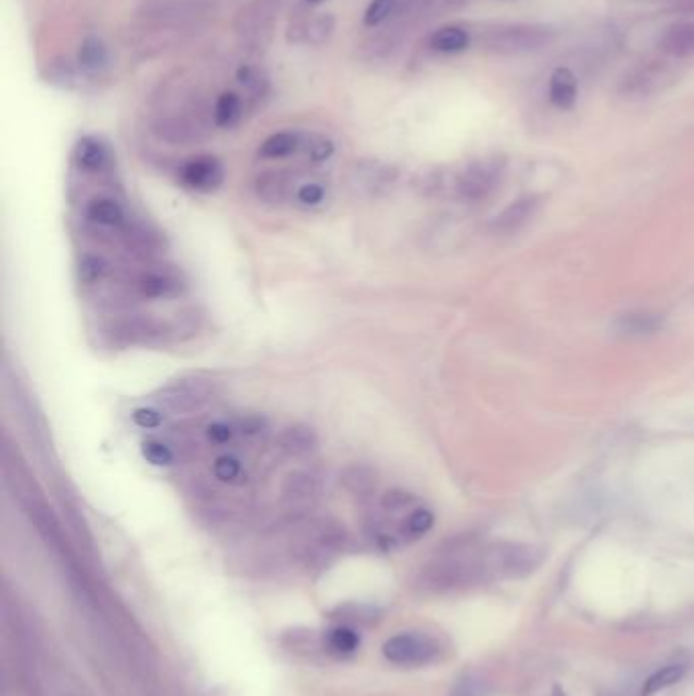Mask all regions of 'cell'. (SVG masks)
<instances>
[{"label": "cell", "instance_id": "cell-12", "mask_svg": "<svg viewBox=\"0 0 694 696\" xmlns=\"http://www.w3.org/2000/svg\"><path fill=\"white\" fill-rule=\"evenodd\" d=\"M86 218L96 228H106V230H117L127 222V214H125L123 204L119 200L108 198V196H100V198L90 200V204L86 206Z\"/></svg>", "mask_w": 694, "mask_h": 696}, {"label": "cell", "instance_id": "cell-17", "mask_svg": "<svg viewBox=\"0 0 694 696\" xmlns=\"http://www.w3.org/2000/svg\"><path fill=\"white\" fill-rule=\"evenodd\" d=\"M302 149V137L292 131H281L271 135L259 147V155L263 159H285Z\"/></svg>", "mask_w": 694, "mask_h": 696}, {"label": "cell", "instance_id": "cell-16", "mask_svg": "<svg viewBox=\"0 0 694 696\" xmlns=\"http://www.w3.org/2000/svg\"><path fill=\"white\" fill-rule=\"evenodd\" d=\"M538 208V202L536 198H522V200H517L513 202L511 206H507L495 220V230L499 232H511V230H517L519 226H524L536 212Z\"/></svg>", "mask_w": 694, "mask_h": 696}, {"label": "cell", "instance_id": "cell-10", "mask_svg": "<svg viewBox=\"0 0 694 696\" xmlns=\"http://www.w3.org/2000/svg\"><path fill=\"white\" fill-rule=\"evenodd\" d=\"M137 292L143 298L161 300V298H173L182 292V281L176 273L163 271V269H149L139 275L137 279Z\"/></svg>", "mask_w": 694, "mask_h": 696}, {"label": "cell", "instance_id": "cell-14", "mask_svg": "<svg viewBox=\"0 0 694 696\" xmlns=\"http://www.w3.org/2000/svg\"><path fill=\"white\" fill-rule=\"evenodd\" d=\"M292 182L281 171H265L255 180V194L267 204H283L292 198Z\"/></svg>", "mask_w": 694, "mask_h": 696}, {"label": "cell", "instance_id": "cell-23", "mask_svg": "<svg viewBox=\"0 0 694 696\" xmlns=\"http://www.w3.org/2000/svg\"><path fill=\"white\" fill-rule=\"evenodd\" d=\"M243 473H245V462L235 452H224L216 456V460L212 462V475L220 483L235 485L243 479Z\"/></svg>", "mask_w": 694, "mask_h": 696}, {"label": "cell", "instance_id": "cell-13", "mask_svg": "<svg viewBox=\"0 0 694 696\" xmlns=\"http://www.w3.org/2000/svg\"><path fill=\"white\" fill-rule=\"evenodd\" d=\"M658 45L666 55L676 57V60L694 55V23H676L666 27Z\"/></svg>", "mask_w": 694, "mask_h": 696}, {"label": "cell", "instance_id": "cell-11", "mask_svg": "<svg viewBox=\"0 0 694 696\" xmlns=\"http://www.w3.org/2000/svg\"><path fill=\"white\" fill-rule=\"evenodd\" d=\"M277 448L289 458H306L318 448V436L308 426H289L279 434Z\"/></svg>", "mask_w": 694, "mask_h": 696}, {"label": "cell", "instance_id": "cell-5", "mask_svg": "<svg viewBox=\"0 0 694 696\" xmlns=\"http://www.w3.org/2000/svg\"><path fill=\"white\" fill-rule=\"evenodd\" d=\"M212 11L210 0H143L139 13L159 23H188Z\"/></svg>", "mask_w": 694, "mask_h": 696}, {"label": "cell", "instance_id": "cell-34", "mask_svg": "<svg viewBox=\"0 0 694 696\" xmlns=\"http://www.w3.org/2000/svg\"><path fill=\"white\" fill-rule=\"evenodd\" d=\"M448 696H487V686L481 678L467 674L452 686Z\"/></svg>", "mask_w": 694, "mask_h": 696}, {"label": "cell", "instance_id": "cell-27", "mask_svg": "<svg viewBox=\"0 0 694 696\" xmlns=\"http://www.w3.org/2000/svg\"><path fill=\"white\" fill-rule=\"evenodd\" d=\"M684 674H686V666L684 664H670V666L660 668L656 674H652L646 680L642 696H652V694H658V692L674 686L676 682H680L684 678Z\"/></svg>", "mask_w": 694, "mask_h": 696}, {"label": "cell", "instance_id": "cell-2", "mask_svg": "<svg viewBox=\"0 0 694 696\" xmlns=\"http://www.w3.org/2000/svg\"><path fill=\"white\" fill-rule=\"evenodd\" d=\"M678 80L676 70L666 64V62H646L635 66L633 70H629L621 84H619V92L625 98H652L664 90H668L670 86H674Z\"/></svg>", "mask_w": 694, "mask_h": 696}, {"label": "cell", "instance_id": "cell-33", "mask_svg": "<svg viewBox=\"0 0 694 696\" xmlns=\"http://www.w3.org/2000/svg\"><path fill=\"white\" fill-rule=\"evenodd\" d=\"M397 7V0H371V5L365 13V25L367 27H377L385 19L391 17V13Z\"/></svg>", "mask_w": 694, "mask_h": 696}, {"label": "cell", "instance_id": "cell-8", "mask_svg": "<svg viewBox=\"0 0 694 696\" xmlns=\"http://www.w3.org/2000/svg\"><path fill=\"white\" fill-rule=\"evenodd\" d=\"M320 477L308 469H296L287 473L281 483L283 501L292 507H308L320 497Z\"/></svg>", "mask_w": 694, "mask_h": 696}, {"label": "cell", "instance_id": "cell-6", "mask_svg": "<svg viewBox=\"0 0 694 696\" xmlns=\"http://www.w3.org/2000/svg\"><path fill=\"white\" fill-rule=\"evenodd\" d=\"M501 163L497 161H479L469 165L456 178V192L462 200H481L489 196L501 178Z\"/></svg>", "mask_w": 694, "mask_h": 696}, {"label": "cell", "instance_id": "cell-21", "mask_svg": "<svg viewBox=\"0 0 694 696\" xmlns=\"http://www.w3.org/2000/svg\"><path fill=\"white\" fill-rule=\"evenodd\" d=\"M74 159L84 171H102L108 165V151L100 141L88 137L76 145Z\"/></svg>", "mask_w": 694, "mask_h": 696}, {"label": "cell", "instance_id": "cell-26", "mask_svg": "<svg viewBox=\"0 0 694 696\" xmlns=\"http://www.w3.org/2000/svg\"><path fill=\"white\" fill-rule=\"evenodd\" d=\"M355 180L357 186L369 188V190H379L383 186H389L393 182V169L381 163H363L355 169Z\"/></svg>", "mask_w": 694, "mask_h": 696}, {"label": "cell", "instance_id": "cell-36", "mask_svg": "<svg viewBox=\"0 0 694 696\" xmlns=\"http://www.w3.org/2000/svg\"><path fill=\"white\" fill-rule=\"evenodd\" d=\"M106 273V265L100 257L94 255H86L80 263V279L84 283H96L102 279V275Z\"/></svg>", "mask_w": 694, "mask_h": 696}, {"label": "cell", "instance_id": "cell-32", "mask_svg": "<svg viewBox=\"0 0 694 696\" xmlns=\"http://www.w3.org/2000/svg\"><path fill=\"white\" fill-rule=\"evenodd\" d=\"M334 23H336V21H334L332 15H320V17H316V19H312V21L308 23V27H306V39H308L310 43H314V45L324 43V41L332 35Z\"/></svg>", "mask_w": 694, "mask_h": 696}, {"label": "cell", "instance_id": "cell-25", "mask_svg": "<svg viewBox=\"0 0 694 696\" xmlns=\"http://www.w3.org/2000/svg\"><path fill=\"white\" fill-rule=\"evenodd\" d=\"M469 33L460 27H442L430 37V45L440 53H460L469 47Z\"/></svg>", "mask_w": 694, "mask_h": 696}, {"label": "cell", "instance_id": "cell-20", "mask_svg": "<svg viewBox=\"0 0 694 696\" xmlns=\"http://www.w3.org/2000/svg\"><path fill=\"white\" fill-rule=\"evenodd\" d=\"M361 646V635L349 625H336L326 633V648L334 656H351Z\"/></svg>", "mask_w": 694, "mask_h": 696}, {"label": "cell", "instance_id": "cell-31", "mask_svg": "<svg viewBox=\"0 0 694 696\" xmlns=\"http://www.w3.org/2000/svg\"><path fill=\"white\" fill-rule=\"evenodd\" d=\"M143 456L147 458V462L155 464V467H167V464H171L173 458H176L173 450L161 440H147L143 444Z\"/></svg>", "mask_w": 694, "mask_h": 696}, {"label": "cell", "instance_id": "cell-29", "mask_svg": "<svg viewBox=\"0 0 694 696\" xmlns=\"http://www.w3.org/2000/svg\"><path fill=\"white\" fill-rule=\"evenodd\" d=\"M344 485L359 497H371L375 487H377V479H375L373 471H369L367 467H353V469L346 471Z\"/></svg>", "mask_w": 694, "mask_h": 696}, {"label": "cell", "instance_id": "cell-3", "mask_svg": "<svg viewBox=\"0 0 694 696\" xmlns=\"http://www.w3.org/2000/svg\"><path fill=\"white\" fill-rule=\"evenodd\" d=\"M383 656L397 666H424L440 656V646L424 633H399L385 642Z\"/></svg>", "mask_w": 694, "mask_h": 696}, {"label": "cell", "instance_id": "cell-19", "mask_svg": "<svg viewBox=\"0 0 694 696\" xmlns=\"http://www.w3.org/2000/svg\"><path fill=\"white\" fill-rule=\"evenodd\" d=\"M619 332L629 336H644L654 334L662 328V316L654 312H629L623 314L617 322Z\"/></svg>", "mask_w": 694, "mask_h": 696}, {"label": "cell", "instance_id": "cell-24", "mask_svg": "<svg viewBox=\"0 0 694 696\" xmlns=\"http://www.w3.org/2000/svg\"><path fill=\"white\" fill-rule=\"evenodd\" d=\"M243 116V102L235 92H224L214 104V123L222 129H228L239 123Z\"/></svg>", "mask_w": 694, "mask_h": 696}, {"label": "cell", "instance_id": "cell-38", "mask_svg": "<svg viewBox=\"0 0 694 696\" xmlns=\"http://www.w3.org/2000/svg\"><path fill=\"white\" fill-rule=\"evenodd\" d=\"M239 82H241L245 88H249L251 92L261 94V92H263L265 78H263L261 72L255 70V68H241V70H239Z\"/></svg>", "mask_w": 694, "mask_h": 696}, {"label": "cell", "instance_id": "cell-7", "mask_svg": "<svg viewBox=\"0 0 694 696\" xmlns=\"http://www.w3.org/2000/svg\"><path fill=\"white\" fill-rule=\"evenodd\" d=\"M281 3L279 0H253L247 7H243L237 15L235 29L245 39H257L259 35L267 33L279 13Z\"/></svg>", "mask_w": 694, "mask_h": 696}, {"label": "cell", "instance_id": "cell-18", "mask_svg": "<svg viewBox=\"0 0 694 696\" xmlns=\"http://www.w3.org/2000/svg\"><path fill=\"white\" fill-rule=\"evenodd\" d=\"M292 200L300 210H318L328 200V188L320 180H306L294 186Z\"/></svg>", "mask_w": 694, "mask_h": 696}, {"label": "cell", "instance_id": "cell-28", "mask_svg": "<svg viewBox=\"0 0 694 696\" xmlns=\"http://www.w3.org/2000/svg\"><path fill=\"white\" fill-rule=\"evenodd\" d=\"M78 62L86 72H96L106 64V47L100 39L88 37L82 41L78 51Z\"/></svg>", "mask_w": 694, "mask_h": 696}, {"label": "cell", "instance_id": "cell-15", "mask_svg": "<svg viewBox=\"0 0 694 696\" xmlns=\"http://www.w3.org/2000/svg\"><path fill=\"white\" fill-rule=\"evenodd\" d=\"M548 96L550 102L558 108H572L578 96V84H576V76L566 70L560 68L552 74L550 78V86H548Z\"/></svg>", "mask_w": 694, "mask_h": 696}, {"label": "cell", "instance_id": "cell-22", "mask_svg": "<svg viewBox=\"0 0 694 696\" xmlns=\"http://www.w3.org/2000/svg\"><path fill=\"white\" fill-rule=\"evenodd\" d=\"M434 526V513L426 507V505H418L414 507L408 517L403 519V526H401V536H403V542H410V540H418L422 536H426Z\"/></svg>", "mask_w": 694, "mask_h": 696}, {"label": "cell", "instance_id": "cell-40", "mask_svg": "<svg viewBox=\"0 0 694 696\" xmlns=\"http://www.w3.org/2000/svg\"><path fill=\"white\" fill-rule=\"evenodd\" d=\"M446 3H450V5H460V3H465V0H446Z\"/></svg>", "mask_w": 694, "mask_h": 696}, {"label": "cell", "instance_id": "cell-30", "mask_svg": "<svg viewBox=\"0 0 694 696\" xmlns=\"http://www.w3.org/2000/svg\"><path fill=\"white\" fill-rule=\"evenodd\" d=\"M204 432H206V440L218 448H226L228 444H233L235 438L239 436L237 424L224 422V420H216V422L208 424Z\"/></svg>", "mask_w": 694, "mask_h": 696}, {"label": "cell", "instance_id": "cell-1", "mask_svg": "<svg viewBox=\"0 0 694 696\" xmlns=\"http://www.w3.org/2000/svg\"><path fill=\"white\" fill-rule=\"evenodd\" d=\"M552 39L554 31L546 25H507L491 31L485 45L497 55H526L544 49Z\"/></svg>", "mask_w": 694, "mask_h": 696}, {"label": "cell", "instance_id": "cell-35", "mask_svg": "<svg viewBox=\"0 0 694 696\" xmlns=\"http://www.w3.org/2000/svg\"><path fill=\"white\" fill-rule=\"evenodd\" d=\"M237 424V430H239V436H243L245 440H255V438H261L265 434V420L261 416H255V414H249V416H243L241 420L235 422Z\"/></svg>", "mask_w": 694, "mask_h": 696}, {"label": "cell", "instance_id": "cell-4", "mask_svg": "<svg viewBox=\"0 0 694 696\" xmlns=\"http://www.w3.org/2000/svg\"><path fill=\"white\" fill-rule=\"evenodd\" d=\"M212 397V387L210 383L202 379H182L167 385L159 393V403L161 408L173 414H186V412H196L200 410L204 403H208Z\"/></svg>", "mask_w": 694, "mask_h": 696}, {"label": "cell", "instance_id": "cell-39", "mask_svg": "<svg viewBox=\"0 0 694 696\" xmlns=\"http://www.w3.org/2000/svg\"><path fill=\"white\" fill-rule=\"evenodd\" d=\"M133 420H135V424H137V426H141V428H145V430H153V428H157V426H161V424H163V416H161V412H157V410H149V408H141V410H137V412L133 414Z\"/></svg>", "mask_w": 694, "mask_h": 696}, {"label": "cell", "instance_id": "cell-41", "mask_svg": "<svg viewBox=\"0 0 694 696\" xmlns=\"http://www.w3.org/2000/svg\"><path fill=\"white\" fill-rule=\"evenodd\" d=\"M308 3H318V0H308Z\"/></svg>", "mask_w": 694, "mask_h": 696}, {"label": "cell", "instance_id": "cell-9", "mask_svg": "<svg viewBox=\"0 0 694 696\" xmlns=\"http://www.w3.org/2000/svg\"><path fill=\"white\" fill-rule=\"evenodd\" d=\"M180 178L196 192H212L222 184L224 169L214 157H196L182 167Z\"/></svg>", "mask_w": 694, "mask_h": 696}, {"label": "cell", "instance_id": "cell-37", "mask_svg": "<svg viewBox=\"0 0 694 696\" xmlns=\"http://www.w3.org/2000/svg\"><path fill=\"white\" fill-rule=\"evenodd\" d=\"M334 155V143L330 139L318 137L312 141V145H308V157L314 163H322L326 159H330Z\"/></svg>", "mask_w": 694, "mask_h": 696}]
</instances>
